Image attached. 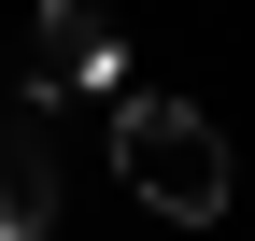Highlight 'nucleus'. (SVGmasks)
I'll return each instance as SVG.
<instances>
[{
    "instance_id": "3",
    "label": "nucleus",
    "mask_w": 255,
    "mask_h": 241,
    "mask_svg": "<svg viewBox=\"0 0 255 241\" xmlns=\"http://www.w3.org/2000/svg\"><path fill=\"white\" fill-rule=\"evenodd\" d=\"M57 227V142H43V114H0V241H43Z\"/></svg>"
},
{
    "instance_id": "1",
    "label": "nucleus",
    "mask_w": 255,
    "mask_h": 241,
    "mask_svg": "<svg viewBox=\"0 0 255 241\" xmlns=\"http://www.w3.org/2000/svg\"><path fill=\"white\" fill-rule=\"evenodd\" d=\"M114 114V170H128V199L142 213H170V227H227V199H241V156H227V128H213L199 100H100Z\"/></svg>"
},
{
    "instance_id": "2",
    "label": "nucleus",
    "mask_w": 255,
    "mask_h": 241,
    "mask_svg": "<svg viewBox=\"0 0 255 241\" xmlns=\"http://www.w3.org/2000/svg\"><path fill=\"white\" fill-rule=\"evenodd\" d=\"M0 71H14L28 114H57V100H128V43H114L100 0H43V14H28V57H0Z\"/></svg>"
}]
</instances>
